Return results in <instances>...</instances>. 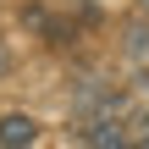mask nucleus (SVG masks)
Instances as JSON below:
<instances>
[{"instance_id": "1", "label": "nucleus", "mask_w": 149, "mask_h": 149, "mask_svg": "<svg viewBox=\"0 0 149 149\" xmlns=\"http://www.w3.org/2000/svg\"><path fill=\"white\" fill-rule=\"evenodd\" d=\"M0 144L6 149L39 144V122H33V116H0Z\"/></svg>"}, {"instance_id": "2", "label": "nucleus", "mask_w": 149, "mask_h": 149, "mask_svg": "<svg viewBox=\"0 0 149 149\" xmlns=\"http://www.w3.org/2000/svg\"><path fill=\"white\" fill-rule=\"evenodd\" d=\"M83 144H94V149H116V144H127V133H122L116 122H94V127H83Z\"/></svg>"}, {"instance_id": "3", "label": "nucleus", "mask_w": 149, "mask_h": 149, "mask_svg": "<svg viewBox=\"0 0 149 149\" xmlns=\"http://www.w3.org/2000/svg\"><path fill=\"white\" fill-rule=\"evenodd\" d=\"M127 144H144L149 149V122H144V133H127Z\"/></svg>"}, {"instance_id": "4", "label": "nucleus", "mask_w": 149, "mask_h": 149, "mask_svg": "<svg viewBox=\"0 0 149 149\" xmlns=\"http://www.w3.org/2000/svg\"><path fill=\"white\" fill-rule=\"evenodd\" d=\"M6 72H11V55H6V44H0V77H6Z\"/></svg>"}, {"instance_id": "5", "label": "nucleus", "mask_w": 149, "mask_h": 149, "mask_svg": "<svg viewBox=\"0 0 149 149\" xmlns=\"http://www.w3.org/2000/svg\"><path fill=\"white\" fill-rule=\"evenodd\" d=\"M144 11H149V0H144Z\"/></svg>"}]
</instances>
